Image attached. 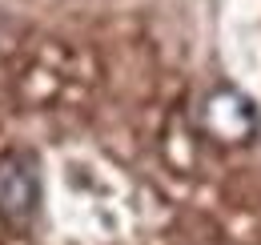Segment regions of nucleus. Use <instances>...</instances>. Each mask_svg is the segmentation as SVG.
<instances>
[{
  "label": "nucleus",
  "mask_w": 261,
  "mask_h": 245,
  "mask_svg": "<svg viewBox=\"0 0 261 245\" xmlns=\"http://www.w3.org/2000/svg\"><path fill=\"white\" fill-rule=\"evenodd\" d=\"M197 121L201 133L217 145H249L261 129V113L253 105V96L233 85H217L201 96V109H197Z\"/></svg>",
  "instance_id": "obj_1"
},
{
  "label": "nucleus",
  "mask_w": 261,
  "mask_h": 245,
  "mask_svg": "<svg viewBox=\"0 0 261 245\" xmlns=\"http://www.w3.org/2000/svg\"><path fill=\"white\" fill-rule=\"evenodd\" d=\"M36 205H40V173H36L33 157H0V217L12 225H24V221H33Z\"/></svg>",
  "instance_id": "obj_2"
}]
</instances>
